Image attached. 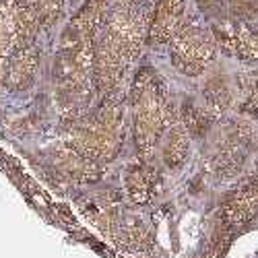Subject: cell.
<instances>
[{
	"mask_svg": "<svg viewBox=\"0 0 258 258\" xmlns=\"http://www.w3.org/2000/svg\"><path fill=\"white\" fill-rule=\"evenodd\" d=\"M41 31L37 19L23 0H0V81L9 58L23 46H29Z\"/></svg>",
	"mask_w": 258,
	"mask_h": 258,
	"instance_id": "obj_6",
	"label": "cell"
},
{
	"mask_svg": "<svg viewBox=\"0 0 258 258\" xmlns=\"http://www.w3.org/2000/svg\"><path fill=\"white\" fill-rule=\"evenodd\" d=\"M133 105H135L137 143L141 149H149L155 145L167 122L165 93L153 71L145 69L139 73L133 89Z\"/></svg>",
	"mask_w": 258,
	"mask_h": 258,
	"instance_id": "obj_4",
	"label": "cell"
},
{
	"mask_svg": "<svg viewBox=\"0 0 258 258\" xmlns=\"http://www.w3.org/2000/svg\"><path fill=\"white\" fill-rule=\"evenodd\" d=\"M153 0L116 3L95 37V91L101 97L116 95L122 81L139 58L149 35Z\"/></svg>",
	"mask_w": 258,
	"mask_h": 258,
	"instance_id": "obj_1",
	"label": "cell"
},
{
	"mask_svg": "<svg viewBox=\"0 0 258 258\" xmlns=\"http://www.w3.org/2000/svg\"><path fill=\"white\" fill-rule=\"evenodd\" d=\"M118 3H145V0H118Z\"/></svg>",
	"mask_w": 258,
	"mask_h": 258,
	"instance_id": "obj_11",
	"label": "cell"
},
{
	"mask_svg": "<svg viewBox=\"0 0 258 258\" xmlns=\"http://www.w3.org/2000/svg\"><path fill=\"white\" fill-rule=\"evenodd\" d=\"M39 60H41V50L37 48V44L23 46L19 48L7 62V69L3 75V83L9 91H25L29 89L35 75L39 71Z\"/></svg>",
	"mask_w": 258,
	"mask_h": 258,
	"instance_id": "obj_8",
	"label": "cell"
},
{
	"mask_svg": "<svg viewBox=\"0 0 258 258\" xmlns=\"http://www.w3.org/2000/svg\"><path fill=\"white\" fill-rule=\"evenodd\" d=\"M215 58V39L197 17L186 19L171 39V60L184 75H201Z\"/></svg>",
	"mask_w": 258,
	"mask_h": 258,
	"instance_id": "obj_5",
	"label": "cell"
},
{
	"mask_svg": "<svg viewBox=\"0 0 258 258\" xmlns=\"http://www.w3.org/2000/svg\"><path fill=\"white\" fill-rule=\"evenodd\" d=\"M116 0H85L83 7L71 17L67 27L62 29V39H83V37H97L103 21L110 13Z\"/></svg>",
	"mask_w": 258,
	"mask_h": 258,
	"instance_id": "obj_9",
	"label": "cell"
},
{
	"mask_svg": "<svg viewBox=\"0 0 258 258\" xmlns=\"http://www.w3.org/2000/svg\"><path fill=\"white\" fill-rule=\"evenodd\" d=\"M103 99L97 110L75 120L69 133V145L91 161L112 159L122 141V105L116 95Z\"/></svg>",
	"mask_w": 258,
	"mask_h": 258,
	"instance_id": "obj_3",
	"label": "cell"
},
{
	"mask_svg": "<svg viewBox=\"0 0 258 258\" xmlns=\"http://www.w3.org/2000/svg\"><path fill=\"white\" fill-rule=\"evenodd\" d=\"M188 0H155L151 23H149V44L165 46L171 44L186 21Z\"/></svg>",
	"mask_w": 258,
	"mask_h": 258,
	"instance_id": "obj_7",
	"label": "cell"
},
{
	"mask_svg": "<svg viewBox=\"0 0 258 258\" xmlns=\"http://www.w3.org/2000/svg\"><path fill=\"white\" fill-rule=\"evenodd\" d=\"M23 5L37 19L41 31H48L64 17L67 0H23Z\"/></svg>",
	"mask_w": 258,
	"mask_h": 258,
	"instance_id": "obj_10",
	"label": "cell"
},
{
	"mask_svg": "<svg viewBox=\"0 0 258 258\" xmlns=\"http://www.w3.org/2000/svg\"><path fill=\"white\" fill-rule=\"evenodd\" d=\"M52 77L60 114L73 124L85 114L95 89V37H60Z\"/></svg>",
	"mask_w": 258,
	"mask_h": 258,
	"instance_id": "obj_2",
	"label": "cell"
}]
</instances>
